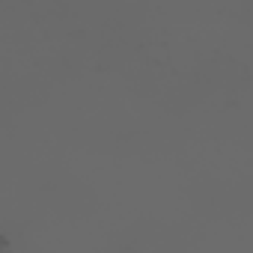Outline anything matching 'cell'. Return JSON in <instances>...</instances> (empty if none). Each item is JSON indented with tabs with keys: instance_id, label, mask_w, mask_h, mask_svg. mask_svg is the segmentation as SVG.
Segmentation results:
<instances>
[{
	"instance_id": "cell-1",
	"label": "cell",
	"mask_w": 253,
	"mask_h": 253,
	"mask_svg": "<svg viewBox=\"0 0 253 253\" xmlns=\"http://www.w3.org/2000/svg\"><path fill=\"white\" fill-rule=\"evenodd\" d=\"M3 250H6V244H3V238H0V253H3Z\"/></svg>"
}]
</instances>
